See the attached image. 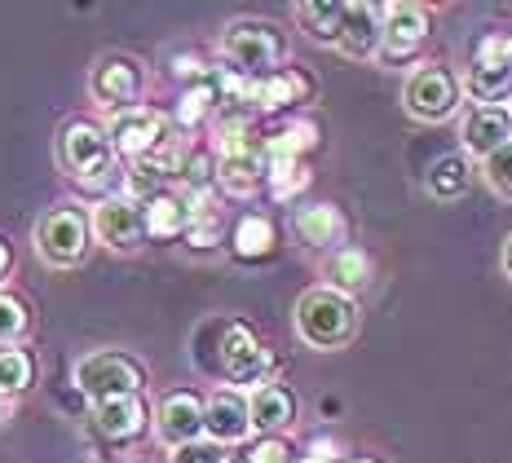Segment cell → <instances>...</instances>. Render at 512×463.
Segmentation results:
<instances>
[{
    "label": "cell",
    "mask_w": 512,
    "mask_h": 463,
    "mask_svg": "<svg viewBox=\"0 0 512 463\" xmlns=\"http://www.w3.org/2000/svg\"><path fill=\"white\" fill-rule=\"evenodd\" d=\"M296 331L309 349H345L358 336V305L354 296L336 287H314L296 300Z\"/></svg>",
    "instance_id": "obj_1"
},
{
    "label": "cell",
    "mask_w": 512,
    "mask_h": 463,
    "mask_svg": "<svg viewBox=\"0 0 512 463\" xmlns=\"http://www.w3.org/2000/svg\"><path fill=\"white\" fill-rule=\"evenodd\" d=\"M221 58L230 62V71L248 75V80H265V75H274L283 67L287 40L274 23L243 18V23H230L226 36H221Z\"/></svg>",
    "instance_id": "obj_2"
},
{
    "label": "cell",
    "mask_w": 512,
    "mask_h": 463,
    "mask_svg": "<svg viewBox=\"0 0 512 463\" xmlns=\"http://www.w3.org/2000/svg\"><path fill=\"white\" fill-rule=\"evenodd\" d=\"M76 384L80 393H89L93 402H115V397H137L146 384L142 366L124 353H89L80 366H76Z\"/></svg>",
    "instance_id": "obj_3"
},
{
    "label": "cell",
    "mask_w": 512,
    "mask_h": 463,
    "mask_svg": "<svg viewBox=\"0 0 512 463\" xmlns=\"http://www.w3.org/2000/svg\"><path fill=\"white\" fill-rule=\"evenodd\" d=\"M402 102H407V111L415 120L424 124H437V120H451L455 111H460V80H455L446 67H420L407 80V89H402Z\"/></svg>",
    "instance_id": "obj_4"
},
{
    "label": "cell",
    "mask_w": 512,
    "mask_h": 463,
    "mask_svg": "<svg viewBox=\"0 0 512 463\" xmlns=\"http://www.w3.org/2000/svg\"><path fill=\"white\" fill-rule=\"evenodd\" d=\"M111 155H115V142L111 133H102L98 124H67L62 128V142H58V159L71 177L80 181H102L111 172Z\"/></svg>",
    "instance_id": "obj_5"
},
{
    "label": "cell",
    "mask_w": 512,
    "mask_h": 463,
    "mask_svg": "<svg viewBox=\"0 0 512 463\" xmlns=\"http://www.w3.org/2000/svg\"><path fill=\"white\" fill-rule=\"evenodd\" d=\"M468 93L482 106H499V98L512 93V31L508 36H482L473 53V71H468Z\"/></svg>",
    "instance_id": "obj_6"
},
{
    "label": "cell",
    "mask_w": 512,
    "mask_h": 463,
    "mask_svg": "<svg viewBox=\"0 0 512 463\" xmlns=\"http://www.w3.org/2000/svg\"><path fill=\"white\" fill-rule=\"evenodd\" d=\"M36 247L49 265H76L89 247V217L80 208H53L36 225Z\"/></svg>",
    "instance_id": "obj_7"
},
{
    "label": "cell",
    "mask_w": 512,
    "mask_h": 463,
    "mask_svg": "<svg viewBox=\"0 0 512 463\" xmlns=\"http://www.w3.org/2000/svg\"><path fill=\"white\" fill-rule=\"evenodd\" d=\"M221 371H226V380L234 384H256L261 389L265 384V371H270V353H265V344L252 336V327H243V322H226L221 327Z\"/></svg>",
    "instance_id": "obj_8"
},
{
    "label": "cell",
    "mask_w": 512,
    "mask_h": 463,
    "mask_svg": "<svg viewBox=\"0 0 512 463\" xmlns=\"http://www.w3.org/2000/svg\"><path fill=\"white\" fill-rule=\"evenodd\" d=\"M111 142H115V150H124L128 159H146V155H155L159 146H168V124L151 106H133V111H120L111 120Z\"/></svg>",
    "instance_id": "obj_9"
},
{
    "label": "cell",
    "mask_w": 512,
    "mask_h": 463,
    "mask_svg": "<svg viewBox=\"0 0 512 463\" xmlns=\"http://www.w3.org/2000/svg\"><path fill=\"white\" fill-rule=\"evenodd\" d=\"M204 433H208V402H199V393L190 389L168 393L164 406H159V437L173 450H181V446H195Z\"/></svg>",
    "instance_id": "obj_10"
},
{
    "label": "cell",
    "mask_w": 512,
    "mask_h": 463,
    "mask_svg": "<svg viewBox=\"0 0 512 463\" xmlns=\"http://www.w3.org/2000/svg\"><path fill=\"white\" fill-rule=\"evenodd\" d=\"M93 230L115 252H133L146 239V212L133 199H102L98 212H93Z\"/></svg>",
    "instance_id": "obj_11"
},
{
    "label": "cell",
    "mask_w": 512,
    "mask_h": 463,
    "mask_svg": "<svg viewBox=\"0 0 512 463\" xmlns=\"http://www.w3.org/2000/svg\"><path fill=\"white\" fill-rule=\"evenodd\" d=\"M89 89H93V98H98L106 111H133V102H137V93H142V71L133 67L128 58H102L98 67H93L89 75Z\"/></svg>",
    "instance_id": "obj_12"
},
{
    "label": "cell",
    "mask_w": 512,
    "mask_h": 463,
    "mask_svg": "<svg viewBox=\"0 0 512 463\" xmlns=\"http://www.w3.org/2000/svg\"><path fill=\"white\" fill-rule=\"evenodd\" d=\"M464 150L477 159H490L495 150H504L512 142V106H473L464 115Z\"/></svg>",
    "instance_id": "obj_13"
},
{
    "label": "cell",
    "mask_w": 512,
    "mask_h": 463,
    "mask_svg": "<svg viewBox=\"0 0 512 463\" xmlns=\"http://www.w3.org/2000/svg\"><path fill=\"white\" fill-rule=\"evenodd\" d=\"M429 40V9L424 5H384V58L402 62Z\"/></svg>",
    "instance_id": "obj_14"
},
{
    "label": "cell",
    "mask_w": 512,
    "mask_h": 463,
    "mask_svg": "<svg viewBox=\"0 0 512 463\" xmlns=\"http://www.w3.org/2000/svg\"><path fill=\"white\" fill-rule=\"evenodd\" d=\"M336 49L345 58H376L384 49V5H345V27H340Z\"/></svg>",
    "instance_id": "obj_15"
},
{
    "label": "cell",
    "mask_w": 512,
    "mask_h": 463,
    "mask_svg": "<svg viewBox=\"0 0 512 463\" xmlns=\"http://www.w3.org/2000/svg\"><path fill=\"white\" fill-rule=\"evenodd\" d=\"M252 433V402L239 389H217L208 402V437L217 446H234V441H248Z\"/></svg>",
    "instance_id": "obj_16"
},
{
    "label": "cell",
    "mask_w": 512,
    "mask_h": 463,
    "mask_svg": "<svg viewBox=\"0 0 512 463\" xmlns=\"http://www.w3.org/2000/svg\"><path fill=\"white\" fill-rule=\"evenodd\" d=\"M292 230L305 247H332L345 239V217H340V208H332V203H309V208H301L292 217Z\"/></svg>",
    "instance_id": "obj_17"
},
{
    "label": "cell",
    "mask_w": 512,
    "mask_h": 463,
    "mask_svg": "<svg viewBox=\"0 0 512 463\" xmlns=\"http://www.w3.org/2000/svg\"><path fill=\"white\" fill-rule=\"evenodd\" d=\"M252 428H261V433H279L296 419V397L283 389V384H261V389H252Z\"/></svg>",
    "instance_id": "obj_18"
},
{
    "label": "cell",
    "mask_w": 512,
    "mask_h": 463,
    "mask_svg": "<svg viewBox=\"0 0 512 463\" xmlns=\"http://www.w3.org/2000/svg\"><path fill=\"white\" fill-rule=\"evenodd\" d=\"M93 419L111 441H133L146 428V406L142 397H115V402H102Z\"/></svg>",
    "instance_id": "obj_19"
},
{
    "label": "cell",
    "mask_w": 512,
    "mask_h": 463,
    "mask_svg": "<svg viewBox=\"0 0 512 463\" xmlns=\"http://www.w3.org/2000/svg\"><path fill=\"white\" fill-rule=\"evenodd\" d=\"M468 186H473V168H468L464 155H442L429 168V177H424V190H429L433 199H442V203L464 199Z\"/></svg>",
    "instance_id": "obj_20"
},
{
    "label": "cell",
    "mask_w": 512,
    "mask_h": 463,
    "mask_svg": "<svg viewBox=\"0 0 512 463\" xmlns=\"http://www.w3.org/2000/svg\"><path fill=\"white\" fill-rule=\"evenodd\" d=\"M265 155V150H261ZM261 155H221L217 159V181H221V190L226 195H252L256 186H261V177H265V159Z\"/></svg>",
    "instance_id": "obj_21"
},
{
    "label": "cell",
    "mask_w": 512,
    "mask_h": 463,
    "mask_svg": "<svg viewBox=\"0 0 512 463\" xmlns=\"http://www.w3.org/2000/svg\"><path fill=\"white\" fill-rule=\"evenodd\" d=\"M296 18H301V27L309 31V40L336 45L340 27H345V5H340V0H309V5L296 9Z\"/></svg>",
    "instance_id": "obj_22"
},
{
    "label": "cell",
    "mask_w": 512,
    "mask_h": 463,
    "mask_svg": "<svg viewBox=\"0 0 512 463\" xmlns=\"http://www.w3.org/2000/svg\"><path fill=\"white\" fill-rule=\"evenodd\" d=\"M279 247V234H274L270 217H243L234 225V256L239 261H265Z\"/></svg>",
    "instance_id": "obj_23"
},
{
    "label": "cell",
    "mask_w": 512,
    "mask_h": 463,
    "mask_svg": "<svg viewBox=\"0 0 512 463\" xmlns=\"http://www.w3.org/2000/svg\"><path fill=\"white\" fill-rule=\"evenodd\" d=\"M181 230H190V212H186V199H173V195H155L146 203V234L151 239H177Z\"/></svg>",
    "instance_id": "obj_24"
},
{
    "label": "cell",
    "mask_w": 512,
    "mask_h": 463,
    "mask_svg": "<svg viewBox=\"0 0 512 463\" xmlns=\"http://www.w3.org/2000/svg\"><path fill=\"white\" fill-rule=\"evenodd\" d=\"M327 274H332L336 292L354 296L371 283V261H367V252H358V247H340V252H332V261H327Z\"/></svg>",
    "instance_id": "obj_25"
},
{
    "label": "cell",
    "mask_w": 512,
    "mask_h": 463,
    "mask_svg": "<svg viewBox=\"0 0 512 463\" xmlns=\"http://www.w3.org/2000/svg\"><path fill=\"white\" fill-rule=\"evenodd\" d=\"M221 98H217V84H212V75L204 84H195V89H186L181 93V106H177V124L181 128H195L199 120H204V115L212 111V106H217Z\"/></svg>",
    "instance_id": "obj_26"
},
{
    "label": "cell",
    "mask_w": 512,
    "mask_h": 463,
    "mask_svg": "<svg viewBox=\"0 0 512 463\" xmlns=\"http://www.w3.org/2000/svg\"><path fill=\"white\" fill-rule=\"evenodd\" d=\"M31 384V358L23 349H0V397H14Z\"/></svg>",
    "instance_id": "obj_27"
},
{
    "label": "cell",
    "mask_w": 512,
    "mask_h": 463,
    "mask_svg": "<svg viewBox=\"0 0 512 463\" xmlns=\"http://www.w3.org/2000/svg\"><path fill=\"white\" fill-rule=\"evenodd\" d=\"M265 181H270L274 199H292L309 186V168L305 164H279V168H265Z\"/></svg>",
    "instance_id": "obj_28"
},
{
    "label": "cell",
    "mask_w": 512,
    "mask_h": 463,
    "mask_svg": "<svg viewBox=\"0 0 512 463\" xmlns=\"http://www.w3.org/2000/svg\"><path fill=\"white\" fill-rule=\"evenodd\" d=\"M482 172H486V181H490V190H495V195L512 199V142L504 150H495L490 159H482Z\"/></svg>",
    "instance_id": "obj_29"
},
{
    "label": "cell",
    "mask_w": 512,
    "mask_h": 463,
    "mask_svg": "<svg viewBox=\"0 0 512 463\" xmlns=\"http://www.w3.org/2000/svg\"><path fill=\"white\" fill-rule=\"evenodd\" d=\"M23 327H27V309H23V300H14V296L0 292V349H5L9 340L23 336Z\"/></svg>",
    "instance_id": "obj_30"
},
{
    "label": "cell",
    "mask_w": 512,
    "mask_h": 463,
    "mask_svg": "<svg viewBox=\"0 0 512 463\" xmlns=\"http://www.w3.org/2000/svg\"><path fill=\"white\" fill-rule=\"evenodd\" d=\"M173 463H226V450L217 441H195V446H181Z\"/></svg>",
    "instance_id": "obj_31"
},
{
    "label": "cell",
    "mask_w": 512,
    "mask_h": 463,
    "mask_svg": "<svg viewBox=\"0 0 512 463\" xmlns=\"http://www.w3.org/2000/svg\"><path fill=\"white\" fill-rule=\"evenodd\" d=\"M301 463H354V459H349V455H340L336 446H318V450H309V455H305Z\"/></svg>",
    "instance_id": "obj_32"
},
{
    "label": "cell",
    "mask_w": 512,
    "mask_h": 463,
    "mask_svg": "<svg viewBox=\"0 0 512 463\" xmlns=\"http://www.w3.org/2000/svg\"><path fill=\"white\" fill-rule=\"evenodd\" d=\"M504 274L512 278V234H508V243H504Z\"/></svg>",
    "instance_id": "obj_33"
},
{
    "label": "cell",
    "mask_w": 512,
    "mask_h": 463,
    "mask_svg": "<svg viewBox=\"0 0 512 463\" xmlns=\"http://www.w3.org/2000/svg\"><path fill=\"white\" fill-rule=\"evenodd\" d=\"M5 274H9V247L0 243V278H5Z\"/></svg>",
    "instance_id": "obj_34"
},
{
    "label": "cell",
    "mask_w": 512,
    "mask_h": 463,
    "mask_svg": "<svg viewBox=\"0 0 512 463\" xmlns=\"http://www.w3.org/2000/svg\"><path fill=\"white\" fill-rule=\"evenodd\" d=\"M354 463H380V459H371V455H362V459H354Z\"/></svg>",
    "instance_id": "obj_35"
},
{
    "label": "cell",
    "mask_w": 512,
    "mask_h": 463,
    "mask_svg": "<svg viewBox=\"0 0 512 463\" xmlns=\"http://www.w3.org/2000/svg\"><path fill=\"white\" fill-rule=\"evenodd\" d=\"M0 415H5V397H0Z\"/></svg>",
    "instance_id": "obj_36"
}]
</instances>
